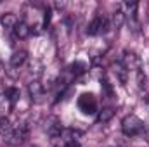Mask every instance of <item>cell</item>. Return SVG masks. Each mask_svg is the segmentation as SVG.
<instances>
[{"mask_svg": "<svg viewBox=\"0 0 149 147\" xmlns=\"http://www.w3.org/2000/svg\"><path fill=\"white\" fill-rule=\"evenodd\" d=\"M144 130H146L144 121H142L139 116H135V114H128V116H125L123 121H121V132H123V135H127V137H137V135H141Z\"/></svg>", "mask_w": 149, "mask_h": 147, "instance_id": "6da1fadb", "label": "cell"}, {"mask_svg": "<svg viewBox=\"0 0 149 147\" xmlns=\"http://www.w3.org/2000/svg\"><path fill=\"white\" fill-rule=\"evenodd\" d=\"M111 28V24H109V19L106 17V16H95L92 21H90V24L87 26V35H90V37H99V35H104L108 30Z\"/></svg>", "mask_w": 149, "mask_h": 147, "instance_id": "7a4b0ae2", "label": "cell"}, {"mask_svg": "<svg viewBox=\"0 0 149 147\" xmlns=\"http://www.w3.org/2000/svg\"><path fill=\"white\" fill-rule=\"evenodd\" d=\"M78 109L81 111L83 114L90 116V114H95L99 111V104H97V99L94 94H81L78 97Z\"/></svg>", "mask_w": 149, "mask_h": 147, "instance_id": "3957f363", "label": "cell"}, {"mask_svg": "<svg viewBox=\"0 0 149 147\" xmlns=\"http://www.w3.org/2000/svg\"><path fill=\"white\" fill-rule=\"evenodd\" d=\"M120 62H121V66L130 73V71H135V73H139V69H141V59H139V55L135 54V52H132V50H123V54H121V57H120Z\"/></svg>", "mask_w": 149, "mask_h": 147, "instance_id": "277c9868", "label": "cell"}, {"mask_svg": "<svg viewBox=\"0 0 149 147\" xmlns=\"http://www.w3.org/2000/svg\"><path fill=\"white\" fill-rule=\"evenodd\" d=\"M26 139H28V126H26V125H19V126L14 128L12 133L7 137V142H9L10 146H19V144H23Z\"/></svg>", "mask_w": 149, "mask_h": 147, "instance_id": "5b68a950", "label": "cell"}, {"mask_svg": "<svg viewBox=\"0 0 149 147\" xmlns=\"http://www.w3.org/2000/svg\"><path fill=\"white\" fill-rule=\"evenodd\" d=\"M63 125H61V121L57 119V118H54V116H50L49 119H47V123H45V132L52 137V139H59L61 137V133H63Z\"/></svg>", "mask_w": 149, "mask_h": 147, "instance_id": "8992f818", "label": "cell"}, {"mask_svg": "<svg viewBox=\"0 0 149 147\" xmlns=\"http://www.w3.org/2000/svg\"><path fill=\"white\" fill-rule=\"evenodd\" d=\"M28 94H30V99H31V102H42L43 101V95H45V88H43V85L40 83V81H31L30 85H28Z\"/></svg>", "mask_w": 149, "mask_h": 147, "instance_id": "52a82bcc", "label": "cell"}, {"mask_svg": "<svg viewBox=\"0 0 149 147\" xmlns=\"http://www.w3.org/2000/svg\"><path fill=\"white\" fill-rule=\"evenodd\" d=\"M14 37L16 38H19V40H24V38H28L30 37V33H31V28H30V24L26 23V21H17V24L14 26Z\"/></svg>", "mask_w": 149, "mask_h": 147, "instance_id": "ba28073f", "label": "cell"}, {"mask_svg": "<svg viewBox=\"0 0 149 147\" xmlns=\"http://www.w3.org/2000/svg\"><path fill=\"white\" fill-rule=\"evenodd\" d=\"M17 16L14 14V12H5L2 17H0V23H2V26L3 28H7V30H14V26L17 24Z\"/></svg>", "mask_w": 149, "mask_h": 147, "instance_id": "9c48e42d", "label": "cell"}, {"mask_svg": "<svg viewBox=\"0 0 149 147\" xmlns=\"http://www.w3.org/2000/svg\"><path fill=\"white\" fill-rule=\"evenodd\" d=\"M28 59V54L24 50H16L12 55H10V66L12 68H21Z\"/></svg>", "mask_w": 149, "mask_h": 147, "instance_id": "30bf717a", "label": "cell"}, {"mask_svg": "<svg viewBox=\"0 0 149 147\" xmlns=\"http://www.w3.org/2000/svg\"><path fill=\"white\" fill-rule=\"evenodd\" d=\"M12 125H10V119L9 118H5V116H0V135L2 137H9L10 133H12Z\"/></svg>", "mask_w": 149, "mask_h": 147, "instance_id": "8fae6325", "label": "cell"}, {"mask_svg": "<svg viewBox=\"0 0 149 147\" xmlns=\"http://www.w3.org/2000/svg\"><path fill=\"white\" fill-rule=\"evenodd\" d=\"M125 23V16H123V12L118 9V10H114L113 12V16H111V21H109V24H111V28H120L121 24Z\"/></svg>", "mask_w": 149, "mask_h": 147, "instance_id": "7c38bea8", "label": "cell"}, {"mask_svg": "<svg viewBox=\"0 0 149 147\" xmlns=\"http://www.w3.org/2000/svg\"><path fill=\"white\" fill-rule=\"evenodd\" d=\"M113 116H114V111H113V107H104V109L99 111L97 121H99V123H108Z\"/></svg>", "mask_w": 149, "mask_h": 147, "instance_id": "4fadbf2b", "label": "cell"}, {"mask_svg": "<svg viewBox=\"0 0 149 147\" xmlns=\"http://www.w3.org/2000/svg\"><path fill=\"white\" fill-rule=\"evenodd\" d=\"M113 68H114V74L120 78V81H121V83H127V76H128V71H127V69L121 66V62H120V61H118V62H114V66H113Z\"/></svg>", "mask_w": 149, "mask_h": 147, "instance_id": "5bb4252c", "label": "cell"}, {"mask_svg": "<svg viewBox=\"0 0 149 147\" xmlns=\"http://www.w3.org/2000/svg\"><path fill=\"white\" fill-rule=\"evenodd\" d=\"M5 97L9 99L10 106H14V102L21 97V94H19V90H17V88H7V90H5Z\"/></svg>", "mask_w": 149, "mask_h": 147, "instance_id": "9a60e30c", "label": "cell"}, {"mask_svg": "<svg viewBox=\"0 0 149 147\" xmlns=\"http://www.w3.org/2000/svg\"><path fill=\"white\" fill-rule=\"evenodd\" d=\"M9 106H10V102H9V99L5 97V94H3V95H0V114H2V112H5V109H7Z\"/></svg>", "mask_w": 149, "mask_h": 147, "instance_id": "2e32d148", "label": "cell"}, {"mask_svg": "<svg viewBox=\"0 0 149 147\" xmlns=\"http://www.w3.org/2000/svg\"><path fill=\"white\" fill-rule=\"evenodd\" d=\"M64 147H81L78 142H68V144H64Z\"/></svg>", "mask_w": 149, "mask_h": 147, "instance_id": "e0dca14e", "label": "cell"}]
</instances>
